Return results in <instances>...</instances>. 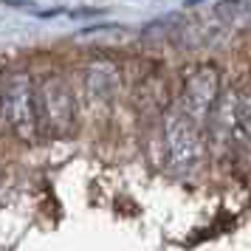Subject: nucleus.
<instances>
[{"label": "nucleus", "instance_id": "obj_6", "mask_svg": "<svg viewBox=\"0 0 251 251\" xmlns=\"http://www.w3.org/2000/svg\"><path fill=\"white\" fill-rule=\"evenodd\" d=\"M243 136H246V141H249V147H251V96L246 99V119H243Z\"/></svg>", "mask_w": 251, "mask_h": 251}, {"label": "nucleus", "instance_id": "obj_5", "mask_svg": "<svg viewBox=\"0 0 251 251\" xmlns=\"http://www.w3.org/2000/svg\"><path fill=\"white\" fill-rule=\"evenodd\" d=\"M85 91L96 102H110L119 91V68L107 59H96L85 68Z\"/></svg>", "mask_w": 251, "mask_h": 251}, {"label": "nucleus", "instance_id": "obj_1", "mask_svg": "<svg viewBox=\"0 0 251 251\" xmlns=\"http://www.w3.org/2000/svg\"><path fill=\"white\" fill-rule=\"evenodd\" d=\"M3 116L14 136L31 144L40 136V107H37V85L25 71H12L3 79Z\"/></svg>", "mask_w": 251, "mask_h": 251}, {"label": "nucleus", "instance_id": "obj_4", "mask_svg": "<svg viewBox=\"0 0 251 251\" xmlns=\"http://www.w3.org/2000/svg\"><path fill=\"white\" fill-rule=\"evenodd\" d=\"M217 99H220V71L215 65H198L183 79L181 110L201 127L212 119Z\"/></svg>", "mask_w": 251, "mask_h": 251}, {"label": "nucleus", "instance_id": "obj_3", "mask_svg": "<svg viewBox=\"0 0 251 251\" xmlns=\"http://www.w3.org/2000/svg\"><path fill=\"white\" fill-rule=\"evenodd\" d=\"M164 147L175 172H189L201 158V136L198 125L181 110V104L164 113Z\"/></svg>", "mask_w": 251, "mask_h": 251}, {"label": "nucleus", "instance_id": "obj_2", "mask_svg": "<svg viewBox=\"0 0 251 251\" xmlns=\"http://www.w3.org/2000/svg\"><path fill=\"white\" fill-rule=\"evenodd\" d=\"M37 107H40V125L48 136L65 138L74 133L76 102L62 76H46L37 85Z\"/></svg>", "mask_w": 251, "mask_h": 251}]
</instances>
